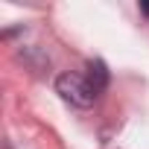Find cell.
<instances>
[{
    "label": "cell",
    "instance_id": "3957f363",
    "mask_svg": "<svg viewBox=\"0 0 149 149\" xmlns=\"http://www.w3.org/2000/svg\"><path fill=\"white\" fill-rule=\"evenodd\" d=\"M140 9H143V15H149V0H143V3H140Z\"/></svg>",
    "mask_w": 149,
    "mask_h": 149
},
{
    "label": "cell",
    "instance_id": "6da1fadb",
    "mask_svg": "<svg viewBox=\"0 0 149 149\" xmlns=\"http://www.w3.org/2000/svg\"><path fill=\"white\" fill-rule=\"evenodd\" d=\"M56 91H58L70 105H79V108H88V105H94V100H97L94 85H91L85 76H79V73H61V76L56 79Z\"/></svg>",
    "mask_w": 149,
    "mask_h": 149
},
{
    "label": "cell",
    "instance_id": "7a4b0ae2",
    "mask_svg": "<svg viewBox=\"0 0 149 149\" xmlns=\"http://www.w3.org/2000/svg\"><path fill=\"white\" fill-rule=\"evenodd\" d=\"M88 70H91V73H88V82H91V85H94V91L100 94V91L108 85V70H105V64H102V61H91V64H88Z\"/></svg>",
    "mask_w": 149,
    "mask_h": 149
}]
</instances>
